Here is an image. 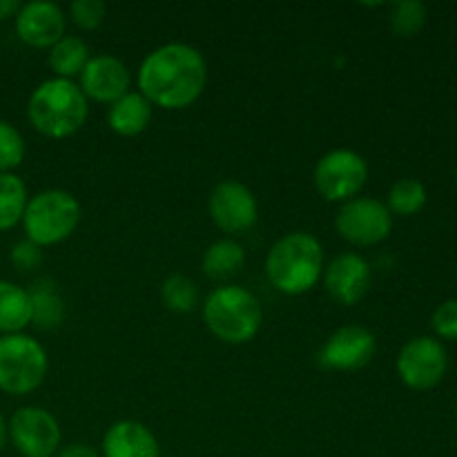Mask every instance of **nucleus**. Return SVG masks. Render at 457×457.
I'll list each match as a JSON object with an SVG mask.
<instances>
[{
	"label": "nucleus",
	"mask_w": 457,
	"mask_h": 457,
	"mask_svg": "<svg viewBox=\"0 0 457 457\" xmlns=\"http://www.w3.org/2000/svg\"><path fill=\"white\" fill-rule=\"evenodd\" d=\"M80 221V204L74 195L67 190H43L27 201L25 214H22V228L27 239L43 245H56L71 237Z\"/></svg>",
	"instance_id": "nucleus-5"
},
{
	"label": "nucleus",
	"mask_w": 457,
	"mask_h": 457,
	"mask_svg": "<svg viewBox=\"0 0 457 457\" xmlns=\"http://www.w3.org/2000/svg\"><path fill=\"white\" fill-rule=\"evenodd\" d=\"M455 183H457V170H455Z\"/></svg>",
	"instance_id": "nucleus-33"
},
{
	"label": "nucleus",
	"mask_w": 457,
	"mask_h": 457,
	"mask_svg": "<svg viewBox=\"0 0 457 457\" xmlns=\"http://www.w3.org/2000/svg\"><path fill=\"white\" fill-rule=\"evenodd\" d=\"M89 61V47L79 36H62L49 52V67L56 71V79H70L80 74Z\"/></svg>",
	"instance_id": "nucleus-21"
},
{
	"label": "nucleus",
	"mask_w": 457,
	"mask_h": 457,
	"mask_svg": "<svg viewBox=\"0 0 457 457\" xmlns=\"http://www.w3.org/2000/svg\"><path fill=\"white\" fill-rule=\"evenodd\" d=\"M161 299L172 312H190L199 302V290L186 275H170L161 286Z\"/></svg>",
	"instance_id": "nucleus-25"
},
{
	"label": "nucleus",
	"mask_w": 457,
	"mask_h": 457,
	"mask_svg": "<svg viewBox=\"0 0 457 457\" xmlns=\"http://www.w3.org/2000/svg\"><path fill=\"white\" fill-rule=\"evenodd\" d=\"M54 457H98V453L92 449V446L79 445V442H76V445L62 446V449Z\"/></svg>",
	"instance_id": "nucleus-30"
},
{
	"label": "nucleus",
	"mask_w": 457,
	"mask_h": 457,
	"mask_svg": "<svg viewBox=\"0 0 457 457\" xmlns=\"http://www.w3.org/2000/svg\"><path fill=\"white\" fill-rule=\"evenodd\" d=\"M103 457H161V451L154 433L145 424L123 420L107 428Z\"/></svg>",
	"instance_id": "nucleus-16"
},
{
	"label": "nucleus",
	"mask_w": 457,
	"mask_h": 457,
	"mask_svg": "<svg viewBox=\"0 0 457 457\" xmlns=\"http://www.w3.org/2000/svg\"><path fill=\"white\" fill-rule=\"evenodd\" d=\"M16 34L29 47H54L65 36V13L56 3L31 0L16 13Z\"/></svg>",
	"instance_id": "nucleus-14"
},
{
	"label": "nucleus",
	"mask_w": 457,
	"mask_h": 457,
	"mask_svg": "<svg viewBox=\"0 0 457 457\" xmlns=\"http://www.w3.org/2000/svg\"><path fill=\"white\" fill-rule=\"evenodd\" d=\"M49 360L29 335H0V391L27 395L45 382Z\"/></svg>",
	"instance_id": "nucleus-6"
},
{
	"label": "nucleus",
	"mask_w": 457,
	"mask_h": 457,
	"mask_svg": "<svg viewBox=\"0 0 457 457\" xmlns=\"http://www.w3.org/2000/svg\"><path fill=\"white\" fill-rule=\"evenodd\" d=\"M378 353V339L369 328L361 326H344L337 328L320 353V364L328 370H360L373 361Z\"/></svg>",
	"instance_id": "nucleus-12"
},
{
	"label": "nucleus",
	"mask_w": 457,
	"mask_h": 457,
	"mask_svg": "<svg viewBox=\"0 0 457 457\" xmlns=\"http://www.w3.org/2000/svg\"><path fill=\"white\" fill-rule=\"evenodd\" d=\"M335 228L353 245H375L393 230V214L386 204L370 196L351 199L339 208Z\"/></svg>",
	"instance_id": "nucleus-9"
},
{
	"label": "nucleus",
	"mask_w": 457,
	"mask_h": 457,
	"mask_svg": "<svg viewBox=\"0 0 457 457\" xmlns=\"http://www.w3.org/2000/svg\"><path fill=\"white\" fill-rule=\"evenodd\" d=\"M369 181V163L357 152L339 147L320 159L315 168V187L326 201L355 199Z\"/></svg>",
	"instance_id": "nucleus-7"
},
{
	"label": "nucleus",
	"mask_w": 457,
	"mask_h": 457,
	"mask_svg": "<svg viewBox=\"0 0 457 457\" xmlns=\"http://www.w3.org/2000/svg\"><path fill=\"white\" fill-rule=\"evenodd\" d=\"M433 330L437 337L457 342V299H446L433 311L431 317Z\"/></svg>",
	"instance_id": "nucleus-28"
},
{
	"label": "nucleus",
	"mask_w": 457,
	"mask_h": 457,
	"mask_svg": "<svg viewBox=\"0 0 457 457\" xmlns=\"http://www.w3.org/2000/svg\"><path fill=\"white\" fill-rule=\"evenodd\" d=\"M80 92L85 98H94L98 103H114L125 96L129 89V71L120 58L101 54L89 58L87 65L80 71Z\"/></svg>",
	"instance_id": "nucleus-15"
},
{
	"label": "nucleus",
	"mask_w": 457,
	"mask_h": 457,
	"mask_svg": "<svg viewBox=\"0 0 457 457\" xmlns=\"http://www.w3.org/2000/svg\"><path fill=\"white\" fill-rule=\"evenodd\" d=\"M270 284L284 295H303L324 272V250L311 232H290L272 244L266 259Z\"/></svg>",
	"instance_id": "nucleus-2"
},
{
	"label": "nucleus",
	"mask_w": 457,
	"mask_h": 457,
	"mask_svg": "<svg viewBox=\"0 0 457 457\" xmlns=\"http://www.w3.org/2000/svg\"><path fill=\"white\" fill-rule=\"evenodd\" d=\"M208 62L204 54L186 43H168L147 54L138 70V89L163 110H183L204 94Z\"/></svg>",
	"instance_id": "nucleus-1"
},
{
	"label": "nucleus",
	"mask_w": 457,
	"mask_h": 457,
	"mask_svg": "<svg viewBox=\"0 0 457 457\" xmlns=\"http://www.w3.org/2000/svg\"><path fill=\"white\" fill-rule=\"evenodd\" d=\"M27 201L29 196L22 179L13 172L0 174V232L12 230L16 223L22 221Z\"/></svg>",
	"instance_id": "nucleus-22"
},
{
	"label": "nucleus",
	"mask_w": 457,
	"mask_h": 457,
	"mask_svg": "<svg viewBox=\"0 0 457 457\" xmlns=\"http://www.w3.org/2000/svg\"><path fill=\"white\" fill-rule=\"evenodd\" d=\"M18 12H21V3L18 0H0V21L16 18Z\"/></svg>",
	"instance_id": "nucleus-31"
},
{
	"label": "nucleus",
	"mask_w": 457,
	"mask_h": 457,
	"mask_svg": "<svg viewBox=\"0 0 457 457\" xmlns=\"http://www.w3.org/2000/svg\"><path fill=\"white\" fill-rule=\"evenodd\" d=\"M25 159V141L7 120H0V174L12 172Z\"/></svg>",
	"instance_id": "nucleus-26"
},
{
	"label": "nucleus",
	"mask_w": 457,
	"mask_h": 457,
	"mask_svg": "<svg viewBox=\"0 0 457 457\" xmlns=\"http://www.w3.org/2000/svg\"><path fill=\"white\" fill-rule=\"evenodd\" d=\"M428 192L418 179H400L388 192V210L400 217H413L427 205Z\"/></svg>",
	"instance_id": "nucleus-23"
},
{
	"label": "nucleus",
	"mask_w": 457,
	"mask_h": 457,
	"mask_svg": "<svg viewBox=\"0 0 457 457\" xmlns=\"http://www.w3.org/2000/svg\"><path fill=\"white\" fill-rule=\"evenodd\" d=\"M9 437V431H7V422H4V418L0 415V451L4 449V442H7Z\"/></svg>",
	"instance_id": "nucleus-32"
},
{
	"label": "nucleus",
	"mask_w": 457,
	"mask_h": 457,
	"mask_svg": "<svg viewBox=\"0 0 457 457\" xmlns=\"http://www.w3.org/2000/svg\"><path fill=\"white\" fill-rule=\"evenodd\" d=\"M244 262L245 250L235 239L214 241L204 253V272L210 279H228L241 270Z\"/></svg>",
	"instance_id": "nucleus-20"
},
{
	"label": "nucleus",
	"mask_w": 457,
	"mask_h": 457,
	"mask_svg": "<svg viewBox=\"0 0 457 457\" xmlns=\"http://www.w3.org/2000/svg\"><path fill=\"white\" fill-rule=\"evenodd\" d=\"M446 369H449L446 348L442 346L440 339L428 335L406 342L397 355V375L413 391L436 388L445 379Z\"/></svg>",
	"instance_id": "nucleus-8"
},
{
	"label": "nucleus",
	"mask_w": 457,
	"mask_h": 457,
	"mask_svg": "<svg viewBox=\"0 0 457 457\" xmlns=\"http://www.w3.org/2000/svg\"><path fill=\"white\" fill-rule=\"evenodd\" d=\"M210 217L228 235H245L257 223V199L253 190L239 181H221L208 201Z\"/></svg>",
	"instance_id": "nucleus-11"
},
{
	"label": "nucleus",
	"mask_w": 457,
	"mask_h": 457,
	"mask_svg": "<svg viewBox=\"0 0 457 457\" xmlns=\"http://www.w3.org/2000/svg\"><path fill=\"white\" fill-rule=\"evenodd\" d=\"M9 259H12V263L21 272H29V270H36V268L43 263V250H40L36 244H31L29 239L18 241L16 245H12Z\"/></svg>",
	"instance_id": "nucleus-29"
},
{
	"label": "nucleus",
	"mask_w": 457,
	"mask_h": 457,
	"mask_svg": "<svg viewBox=\"0 0 457 457\" xmlns=\"http://www.w3.org/2000/svg\"><path fill=\"white\" fill-rule=\"evenodd\" d=\"M428 9L420 0H400L391 4V29L400 38H413L427 25Z\"/></svg>",
	"instance_id": "nucleus-24"
},
{
	"label": "nucleus",
	"mask_w": 457,
	"mask_h": 457,
	"mask_svg": "<svg viewBox=\"0 0 457 457\" xmlns=\"http://www.w3.org/2000/svg\"><path fill=\"white\" fill-rule=\"evenodd\" d=\"M31 303V324L40 330L58 328L65 320V302L49 277L36 279L27 290Z\"/></svg>",
	"instance_id": "nucleus-18"
},
{
	"label": "nucleus",
	"mask_w": 457,
	"mask_h": 457,
	"mask_svg": "<svg viewBox=\"0 0 457 457\" xmlns=\"http://www.w3.org/2000/svg\"><path fill=\"white\" fill-rule=\"evenodd\" d=\"M27 116L40 134L67 138L87 120V98L70 79H49L31 92Z\"/></svg>",
	"instance_id": "nucleus-3"
},
{
	"label": "nucleus",
	"mask_w": 457,
	"mask_h": 457,
	"mask_svg": "<svg viewBox=\"0 0 457 457\" xmlns=\"http://www.w3.org/2000/svg\"><path fill=\"white\" fill-rule=\"evenodd\" d=\"M324 284L335 302L342 306H355L369 295L373 272L364 257L355 253H344L328 263L324 272Z\"/></svg>",
	"instance_id": "nucleus-13"
},
{
	"label": "nucleus",
	"mask_w": 457,
	"mask_h": 457,
	"mask_svg": "<svg viewBox=\"0 0 457 457\" xmlns=\"http://www.w3.org/2000/svg\"><path fill=\"white\" fill-rule=\"evenodd\" d=\"M152 103L141 92H128L114 101L107 112V125L119 137H137L150 125Z\"/></svg>",
	"instance_id": "nucleus-17"
},
{
	"label": "nucleus",
	"mask_w": 457,
	"mask_h": 457,
	"mask_svg": "<svg viewBox=\"0 0 457 457\" xmlns=\"http://www.w3.org/2000/svg\"><path fill=\"white\" fill-rule=\"evenodd\" d=\"M9 437L22 457H54L61 446V427L49 411L22 406L7 424Z\"/></svg>",
	"instance_id": "nucleus-10"
},
{
	"label": "nucleus",
	"mask_w": 457,
	"mask_h": 457,
	"mask_svg": "<svg viewBox=\"0 0 457 457\" xmlns=\"http://www.w3.org/2000/svg\"><path fill=\"white\" fill-rule=\"evenodd\" d=\"M204 321L214 337L237 346L257 337L263 324V311L250 290L241 286H221L205 299Z\"/></svg>",
	"instance_id": "nucleus-4"
},
{
	"label": "nucleus",
	"mask_w": 457,
	"mask_h": 457,
	"mask_svg": "<svg viewBox=\"0 0 457 457\" xmlns=\"http://www.w3.org/2000/svg\"><path fill=\"white\" fill-rule=\"evenodd\" d=\"M31 324V303L25 288L0 279V335H16Z\"/></svg>",
	"instance_id": "nucleus-19"
},
{
	"label": "nucleus",
	"mask_w": 457,
	"mask_h": 457,
	"mask_svg": "<svg viewBox=\"0 0 457 457\" xmlns=\"http://www.w3.org/2000/svg\"><path fill=\"white\" fill-rule=\"evenodd\" d=\"M70 13L80 29H98L105 22L107 7L103 0H74L70 4Z\"/></svg>",
	"instance_id": "nucleus-27"
}]
</instances>
